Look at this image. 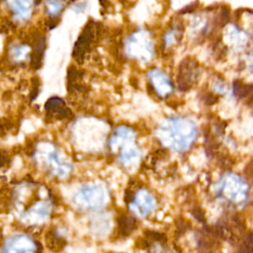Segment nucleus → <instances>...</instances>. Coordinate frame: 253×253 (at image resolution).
Here are the masks:
<instances>
[{
    "label": "nucleus",
    "mask_w": 253,
    "mask_h": 253,
    "mask_svg": "<svg viewBox=\"0 0 253 253\" xmlns=\"http://www.w3.org/2000/svg\"><path fill=\"white\" fill-rule=\"evenodd\" d=\"M198 135L196 124L188 118L175 116L167 118L156 130V137L165 147L173 151H186Z\"/></svg>",
    "instance_id": "obj_1"
},
{
    "label": "nucleus",
    "mask_w": 253,
    "mask_h": 253,
    "mask_svg": "<svg viewBox=\"0 0 253 253\" xmlns=\"http://www.w3.org/2000/svg\"><path fill=\"white\" fill-rule=\"evenodd\" d=\"M109 146L113 150L120 148L119 162L125 167L135 166L142 157V151L136 144V134L129 126L117 128L109 140Z\"/></svg>",
    "instance_id": "obj_2"
},
{
    "label": "nucleus",
    "mask_w": 253,
    "mask_h": 253,
    "mask_svg": "<svg viewBox=\"0 0 253 253\" xmlns=\"http://www.w3.org/2000/svg\"><path fill=\"white\" fill-rule=\"evenodd\" d=\"M36 161L51 175L65 179L72 170V163L51 143H43L36 149Z\"/></svg>",
    "instance_id": "obj_3"
},
{
    "label": "nucleus",
    "mask_w": 253,
    "mask_h": 253,
    "mask_svg": "<svg viewBox=\"0 0 253 253\" xmlns=\"http://www.w3.org/2000/svg\"><path fill=\"white\" fill-rule=\"evenodd\" d=\"M108 202V192L103 184L87 183L81 186L72 198L73 205L81 211H98Z\"/></svg>",
    "instance_id": "obj_4"
},
{
    "label": "nucleus",
    "mask_w": 253,
    "mask_h": 253,
    "mask_svg": "<svg viewBox=\"0 0 253 253\" xmlns=\"http://www.w3.org/2000/svg\"><path fill=\"white\" fill-rule=\"evenodd\" d=\"M98 32L99 28L96 22L89 21L88 24H86L74 45L72 52L73 58L77 62H82L86 54L91 51L95 39L97 38Z\"/></svg>",
    "instance_id": "obj_5"
},
{
    "label": "nucleus",
    "mask_w": 253,
    "mask_h": 253,
    "mask_svg": "<svg viewBox=\"0 0 253 253\" xmlns=\"http://www.w3.org/2000/svg\"><path fill=\"white\" fill-rule=\"evenodd\" d=\"M217 191L218 196L233 203L243 201L245 199V185L235 175H227L220 180Z\"/></svg>",
    "instance_id": "obj_6"
},
{
    "label": "nucleus",
    "mask_w": 253,
    "mask_h": 253,
    "mask_svg": "<svg viewBox=\"0 0 253 253\" xmlns=\"http://www.w3.org/2000/svg\"><path fill=\"white\" fill-rule=\"evenodd\" d=\"M52 208L53 206L50 199L37 200L20 213V219L22 223L28 225L43 224L49 218Z\"/></svg>",
    "instance_id": "obj_7"
},
{
    "label": "nucleus",
    "mask_w": 253,
    "mask_h": 253,
    "mask_svg": "<svg viewBox=\"0 0 253 253\" xmlns=\"http://www.w3.org/2000/svg\"><path fill=\"white\" fill-rule=\"evenodd\" d=\"M126 53L131 57L141 61H148L153 55V46L151 40L141 33L133 35L126 45Z\"/></svg>",
    "instance_id": "obj_8"
},
{
    "label": "nucleus",
    "mask_w": 253,
    "mask_h": 253,
    "mask_svg": "<svg viewBox=\"0 0 253 253\" xmlns=\"http://www.w3.org/2000/svg\"><path fill=\"white\" fill-rule=\"evenodd\" d=\"M129 208L137 217L145 218L155 210L156 201L146 189H139L133 194Z\"/></svg>",
    "instance_id": "obj_9"
},
{
    "label": "nucleus",
    "mask_w": 253,
    "mask_h": 253,
    "mask_svg": "<svg viewBox=\"0 0 253 253\" xmlns=\"http://www.w3.org/2000/svg\"><path fill=\"white\" fill-rule=\"evenodd\" d=\"M38 250V243L31 236L22 234L9 236L2 247L3 253H27Z\"/></svg>",
    "instance_id": "obj_10"
},
{
    "label": "nucleus",
    "mask_w": 253,
    "mask_h": 253,
    "mask_svg": "<svg viewBox=\"0 0 253 253\" xmlns=\"http://www.w3.org/2000/svg\"><path fill=\"white\" fill-rule=\"evenodd\" d=\"M198 65L191 58H185L178 70L177 83L181 91H186L191 88L198 78Z\"/></svg>",
    "instance_id": "obj_11"
},
{
    "label": "nucleus",
    "mask_w": 253,
    "mask_h": 253,
    "mask_svg": "<svg viewBox=\"0 0 253 253\" xmlns=\"http://www.w3.org/2000/svg\"><path fill=\"white\" fill-rule=\"evenodd\" d=\"M147 78L150 86L160 97H167L173 90V84L169 77L161 70L153 69L148 72Z\"/></svg>",
    "instance_id": "obj_12"
},
{
    "label": "nucleus",
    "mask_w": 253,
    "mask_h": 253,
    "mask_svg": "<svg viewBox=\"0 0 253 253\" xmlns=\"http://www.w3.org/2000/svg\"><path fill=\"white\" fill-rule=\"evenodd\" d=\"M45 111L47 117L53 120L69 119L72 116L71 109L67 106L66 102L59 97H52L45 104Z\"/></svg>",
    "instance_id": "obj_13"
},
{
    "label": "nucleus",
    "mask_w": 253,
    "mask_h": 253,
    "mask_svg": "<svg viewBox=\"0 0 253 253\" xmlns=\"http://www.w3.org/2000/svg\"><path fill=\"white\" fill-rule=\"evenodd\" d=\"M45 50H46L45 37L42 35H38L34 39V43L33 46H32V51H31V66L35 70L39 69L42 66Z\"/></svg>",
    "instance_id": "obj_14"
},
{
    "label": "nucleus",
    "mask_w": 253,
    "mask_h": 253,
    "mask_svg": "<svg viewBox=\"0 0 253 253\" xmlns=\"http://www.w3.org/2000/svg\"><path fill=\"white\" fill-rule=\"evenodd\" d=\"M227 32V38L234 46H244L248 41V34L236 25H231Z\"/></svg>",
    "instance_id": "obj_15"
},
{
    "label": "nucleus",
    "mask_w": 253,
    "mask_h": 253,
    "mask_svg": "<svg viewBox=\"0 0 253 253\" xmlns=\"http://www.w3.org/2000/svg\"><path fill=\"white\" fill-rule=\"evenodd\" d=\"M119 233L123 236L130 235L137 228V221L135 217L130 216H121L118 218Z\"/></svg>",
    "instance_id": "obj_16"
},
{
    "label": "nucleus",
    "mask_w": 253,
    "mask_h": 253,
    "mask_svg": "<svg viewBox=\"0 0 253 253\" xmlns=\"http://www.w3.org/2000/svg\"><path fill=\"white\" fill-rule=\"evenodd\" d=\"M68 81H69V88H72V90L81 91V88L83 87L82 74L74 67H72L69 70Z\"/></svg>",
    "instance_id": "obj_17"
},
{
    "label": "nucleus",
    "mask_w": 253,
    "mask_h": 253,
    "mask_svg": "<svg viewBox=\"0 0 253 253\" xmlns=\"http://www.w3.org/2000/svg\"><path fill=\"white\" fill-rule=\"evenodd\" d=\"M66 243L65 238H63L61 235H58V233L56 232H53L50 233L49 235H47V244L53 249V250H58L61 249L63 246V244Z\"/></svg>",
    "instance_id": "obj_18"
},
{
    "label": "nucleus",
    "mask_w": 253,
    "mask_h": 253,
    "mask_svg": "<svg viewBox=\"0 0 253 253\" xmlns=\"http://www.w3.org/2000/svg\"><path fill=\"white\" fill-rule=\"evenodd\" d=\"M30 53V49L26 45L14 47L10 51V56L14 61H25Z\"/></svg>",
    "instance_id": "obj_19"
},
{
    "label": "nucleus",
    "mask_w": 253,
    "mask_h": 253,
    "mask_svg": "<svg viewBox=\"0 0 253 253\" xmlns=\"http://www.w3.org/2000/svg\"><path fill=\"white\" fill-rule=\"evenodd\" d=\"M62 8L63 4L61 0H49L47 4V14L52 18H55Z\"/></svg>",
    "instance_id": "obj_20"
},
{
    "label": "nucleus",
    "mask_w": 253,
    "mask_h": 253,
    "mask_svg": "<svg viewBox=\"0 0 253 253\" xmlns=\"http://www.w3.org/2000/svg\"><path fill=\"white\" fill-rule=\"evenodd\" d=\"M249 91H250V86H246L239 81H235L234 83V92L235 95H237V96L245 97L248 95Z\"/></svg>",
    "instance_id": "obj_21"
},
{
    "label": "nucleus",
    "mask_w": 253,
    "mask_h": 253,
    "mask_svg": "<svg viewBox=\"0 0 253 253\" xmlns=\"http://www.w3.org/2000/svg\"><path fill=\"white\" fill-rule=\"evenodd\" d=\"M178 34H179V32H178L177 29L168 31L164 36V39H163L164 48H168V47L172 46L176 42V40L178 38Z\"/></svg>",
    "instance_id": "obj_22"
},
{
    "label": "nucleus",
    "mask_w": 253,
    "mask_h": 253,
    "mask_svg": "<svg viewBox=\"0 0 253 253\" xmlns=\"http://www.w3.org/2000/svg\"><path fill=\"white\" fill-rule=\"evenodd\" d=\"M243 246L244 248L242 250L244 251H253V234L249 233L247 234L245 239H244V242H243Z\"/></svg>",
    "instance_id": "obj_23"
},
{
    "label": "nucleus",
    "mask_w": 253,
    "mask_h": 253,
    "mask_svg": "<svg viewBox=\"0 0 253 253\" xmlns=\"http://www.w3.org/2000/svg\"><path fill=\"white\" fill-rule=\"evenodd\" d=\"M249 61H250V67L253 69V52L249 55Z\"/></svg>",
    "instance_id": "obj_24"
},
{
    "label": "nucleus",
    "mask_w": 253,
    "mask_h": 253,
    "mask_svg": "<svg viewBox=\"0 0 253 253\" xmlns=\"http://www.w3.org/2000/svg\"><path fill=\"white\" fill-rule=\"evenodd\" d=\"M100 1V4L103 6V7H105L106 5H107V3H108V0H99Z\"/></svg>",
    "instance_id": "obj_25"
}]
</instances>
